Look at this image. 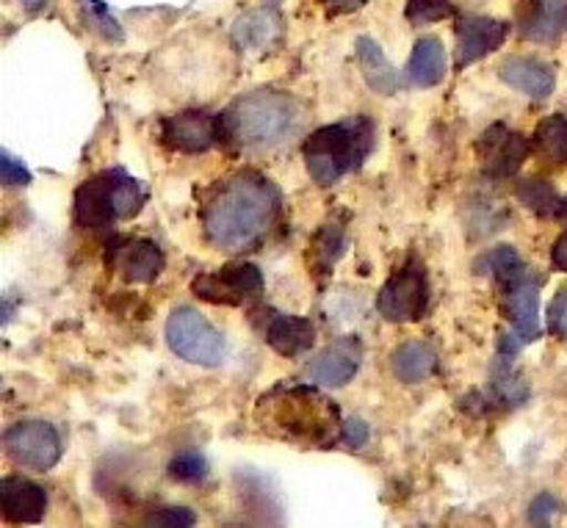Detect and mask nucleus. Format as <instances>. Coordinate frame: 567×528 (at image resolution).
Instances as JSON below:
<instances>
[{
    "label": "nucleus",
    "mask_w": 567,
    "mask_h": 528,
    "mask_svg": "<svg viewBox=\"0 0 567 528\" xmlns=\"http://www.w3.org/2000/svg\"><path fill=\"white\" fill-rule=\"evenodd\" d=\"M280 214V191L258 172L227 177L203 208L205 238L221 252H244L264 241Z\"/></svg>",
    "instance_id": "nucleus-1"
},
{
    "label": "nucleus",
    "mask_w": 567,
    "mask_h": 528,
    "mask_svg": "<svg viewBox=\"0 0 567 528\" xmlns=\"http://www.w3.org/2000/svg\"><path fill=\"white\" fill-rule=\"evenodd\" d=\"M260 429L299 446L327 448L343 432L341 413L313 385H277L255 407Z\"/></svg>",
    "instance_id": "nucleus-2"
},
{
    "label": "nucleus",
    "mask_w": 567,
    "mask_h": 528,
    "mask_svg": "<svg viewBox=\"0 0 567 528\" xmlns=\"http://www.w3.org/2000/svg\"><path fill=\"white\" fill-rule=\"evenodd\" d=\"M302 122V108L286 92H252L221 114L225 142L241 149H269L286 142Z\"/></svg>",
    "instance_id": "nucleus-3"
},
{
    "label": "nucleus",
    "mask_w": 567,
    "mask_h": 528,
    "mask_svg": "<svg viewBox=\"0 0 567 528\" xmlns=\"http://www.w3.org/2000/svg\"><path fill=\"white\" fill-rule=\"evenodd\" d=\"M377 142V125L369 116L324 125L302 144L305 166L319 186H336L343 175L360 169Z\"/></svg>",
    "instance_id": "nucleus-4"
},
{
    "label": "nucleus",
    "mask_w": 567,
    "mask_h": 528,
    "mask_svg": "<svg viewBox=\"0 0 567 528\" xmlns=\"http://www.w3.org/2000/svg\"><path fill=\"white\" fill-rule=\"evenodd\" d=\"M144 191L125 172H103L83 183L75 194V221L83 227H105L111 221L133 219L142 210Z\"/></svg>",
    "instance_id": "nucleus-5"
},
{
    "label": "nucleus",
    "mask_w": 567,
    "mask_h": 528,
    "mask_svg": "<svg viewBox=\"0 0 567 528\" xmlns=\"http://www.w3.org/2000/svg\"><path fill=\"white\" fill-rule=\"evenodd\" d=\"M166 343L181 360L214 369L225 358V335L194 308H177L166 319Z\"/></svg>",
    "instance_id": "nucleus-6"
},
{
    "label": "nucleus",
    "mask_w": 567,
    "mask_h": 528,
    "mask_svg": "<svg viewBox=\"0 0 567 528\" xmlns=\"http://www.w3.org/2000/svg\"><path fill=\"white\" fill-rule=\"evenodd\" d=\"M377 310L393 324H413L424 319L430 310V277L419 258H410L388 277L377 293Z\"/></svg>",
    "instance_id": "nucleus-7"
},
{
    "label": "nucleus",
    "mask_w": 567,
    "mask_h": 528,
    "mask_svg": "<svg viewBox=\"0 0 567 528\" xmlns=\"http://www.w3.org/2000/svg\"><path fill=\"white\" fill-rule=\"evenodd\" d=\"M192 291L210 304L244 308L264 293V275L252 263H227L219 271L199 275L192 282Z\"/></svg>",
    "instance_id": "nucleus-8"
},
{
    "label": "nucleus",
    "mask_w": 567,
    "mask_h": 528,
    "mask_svg": "<svg viewBox=\"0 0 567 528\" xmlns=\"http://www.w3.org/2000/svg\"><path fill=\"white\" fill-rule=\"evenodd\" d=\"M3 446L17 465L37 470V474L55 468V463L61 459V435L53 424H44V421L11 424L3 435Z\"/></svg>",
    "instance_id": "nucleus-9"
},
{
    "label": "nucleus",
    "mask_w": 567,
    "mask_h": 528,
    "mask_svg": "<svg viewBox=\"0 0 567 528\" xmlns=\"http://www.w3.org/2000/svg\"><path fill=\"white\" fill-rule=\"evenodd\" d=\"M161 138L175 153H208L214 144L225 142L221 116L205 114V111H183V114L166 116L161 122Z\"/></svg>",
    "instance_id": "nucleus-10"
},
{
    "label": "nucleus",
    "mask_w": 567,
    "mask_h": 528,
    "mask_svg": "<svg viewBox=\"0 0 567 528\" xmlns=\"http://www.w3.org/2000/svg\"><path fill=\"white\" fill-rule=\"evenodd\" d=\"M529 155V142L518 131H509L507 125H493L480 138V158L485 166V175L509 177L524 166Z\"/></svg>",
    "instance_id": "nucleus-11"
},
{
    "label": "nucleus",
    "mask_w": 567,
    "mask_h": 528,
    "mask_svg": "<svg viewBox=\"0 0 567 528\" xmlns=\"http://www.w3.org/2000/svg\"><path fill=\"white\" fill-rule=\"evenodd\" d=\"M363 363V343L360 338H341L332 346H327L319 358L310 360L308 376L310 382L321 387H343L354 380Z\"/></svg>",
    "instance_id": "nucleus-12"
},
{
    "label": "nucleus",
    "mask_w": 567,
    "mask_h": 528,
    "mask_svg": "<svg viewBox=\"0 0 567 528\" xmlns=\"http://www.w3.org/2000/svg\"><path fill=\"white\" fill-rule=\"evenodd\" d=\"M509 25L496 17L468 14L457 22V66H468L496 53L507 42Z\"/></svg>",
    "instance_id": "nucleus-13"
},
{
    "label": "nucleus",
    "mask_w": 567,
    "mask_h": 528,
    "mask_svg": "<svg viewBox=\"0 0 567 528\" xmlns=\"http://www.w3.org/2000/svg\"><path fill=\"white\" fill-rule=\"evenodd\" d=\"M164 263V252L150 238H120L111 249V266L127 282H153Z\"/></svg>",
    "instance_id": "nucleus-14"
},
{
    "label": "nucleus",
    "mask_w": 567,
    "mask_h": 528,
    "mask_svg": "<svg viewBox=\"0 0 567 528\" xmlns=\"http://www.w3.org/2000/svg\"><path fill=\"white\" fill-rule=\"evenodd\" d=\"M507 299V313L513 319V332L524 343L540 338V277L526 271L518 282L502 288Z\"/></svg>",
    "instance_id": "nucleus-15"
},
{
    "label": "nucleus",
    "mask_w": 567,
    "mask_h": 528,
    "mask_svg": "<svg viewBox=\"0 0 567 528\" xmlns=\"http://www.w3.org/2000/svg\"><path fill=\"white\" fill-rule=\"evenodd\" d=\"M515 22L524 39L557 42L567 33V0H524Z\"/></svg>",
    "instance_id": "nucleus-16"
},
{
    "label": "nucleus",
    "mask_w": 567,
    "mask_h": 528,
    "mask_svg": "<svg viewBox=\"0 0 567 528\" xmlns=\"http://www.w3.org/2000/svg\"><path fill=\"white\" fill-rule=\"evenodd\" d=\"M0 509L6 524H39L48 509V496L39 485L22 476H3L0 479Z\"/></svg>",
    "instance_id": "nucleus-17"
},
{
    "label": "nucleus",
    "mask_w": 567,
    "mask_h": 528,
    "mask_svg": "<svg viewBox=\"0 0 567 528\" xmlns=\"http://www.w3.org/2000/svg\"><path fill=\"white\" fill-rule=\"evenodd\" d=\"M498 75L507 86L518 89L520 94L535 100H546L554 92V83H557L551 64L535 59V55H509L498 66Z\"/></svg>",
    "instance_id": "nucleus-18"
},
{
    "label": "nucleus",
    "mask_w": 567,
    "mask_h": 528,
    "mask_svg": "<svg viewBox=\"0 0 567 528\" xmlns=\"http://www.w3.org/2000/svg\"><path fill=\"white\" fill-rule=\"evenodd\" d=\"M280 14L271 6H260V9H252L244 17H238L236 25H233V42L244 53H264V50H269L280 39Z\"/></svg>",
    "instance_id": "nucleus-19"
},
{
    "label": "nucleus",
    "mask_w": 567,
    "mask_h": 528,
    "mask_svg": "<svg viewBox=\"0 0 567 528\" xmlns=\"http://www.w3.org/2000/svg\"><path fill=\"white\" fill-rule=\"evenodd\" d=\"M266 343L282 358H299L313 349L316 327L302 315H271L269 327H266Z\"/></svg>",
    "instance_id": "nucleus-20"
},
{
    "label": "nucleus",
    "mask_w": 567,
    "mask_h": 528,
    "mask_svg": "<svg viewBox=\"0 0 567 528\" xmlns=\"http://www.w3.org/2000/svg\"><path fill=\"white\" fill-rule=\"evenodd\" d=\"M446 48L437 37H421L408 61V83L413 89H432L446 77Z\"/></svg>",
    "instance_id": "nucleus-21"
},
{
    "label": "nucleus",
    "mask_w": 567,
    "mask_h": 528,
    "mask_svg": "<svg viewBox=\"0 0 567 528\" xmlns=\"http://www.w3.org/2000/svg\"><path fill=\"white\" fill-rule=\"evenodd\" d=\"M354 53H358V64L360 70H363L365 83H369L377 94H396L399 72L393 70V64L388 61L385 50L380 48L377 39L360 37L358 42H354Z\"/></svg>",
    "instance_id": "nucleus-22"
},
{
    "label": "nucleus",
    "mask_w": 567,
    "mask_h": 528,
    "mask_svg": "<svg viewBox=\"0 0 567 528\" xmlns=\"http://www.w3.org/2000/svg\"><path fill=\"white\" fill-rule=\"evenodd\" d=\"M391 369L396 374V380L408 382V385H421V382L430 380L437 369V354L432 352V346L421 341H408L402 346L393 349L391 354Z\"/></svg>",
    "instance_id": "nucleus-23"
},
{
    "label": "nucleus",
    "mask_w": 567,
    "mask_h": 528,
    "mask_svg": "<svg viewBox=\"0 0 567 528\" xmlns=\"http://www.w3.org/2000/svg\"><path fill=\"white\" fill-rule=\"evenodd\" d=\"M476 269L487 271V275H491L502 288L513 286V282H518L520 277L529 271L524 266V260H520V255L515 252L513 247H507V244H504V247L491 249L487 255H482V260L476 263Z\"/></svg>",
    "instance_id": "nucleus-24"
},
{
    "label": "nucleus",
    "mask_w": 567,
    "mask_h": 528,
    "mask_svg": "<svg viewBox=\"0 0 567 528\" xmlns=\"http://www.w3.org/2000/svg\"><path fill=\"white\" fill-rule=\"evenodd\" d=\"M518 199L529 210H535L537 216H546V219H554V216L567 214V203L548 186L546 180H524L518 183Z\"/></svg>",
    "instance_id": "nucleus-25"
},
{
    "label": "nucleus",
    "mask_w": 567,
    "mask_h": 528,
    "mask_svg": "<svg viewBox=\"0 0 567 528\" xmlns=\"http://www.w3.org/2000/svg\"><path fill=\"white\" fill-rule=\"evenodd\" d=\"M535 147L554 164H567V116L551 114L537 125Z\"/></svg>",
    "instance_id": "nucleus-26"
},
{
    "label": "nucleus",
    "mask_w": 567,
    "mask_h": 528,
    "mask_svg": "<svg viewBox=\"0 0 567 528\" xmlns=\"http://www.w3.org/2000/svg\"><path fill=\"white\" fill-rule=\"evenodd\" d=\"M347 252V230L338 221H330V225L321 227V232L316 236L313 247V260L321 271H330L332 266L341 260V255Z\"/></svg>",
    "instance_id": "nucleus-27"
},
{
    "label": "nucleus",
    "mask_w": 567,
    "mask_h": 528,
    "mask_svg": "<svg viewBox=\"0 0 567 528\" xmlns=\"http://www.w3.org/2000/svg\"><path fill=\"white\" fill-rule=\"evenodd\" d=\"M169 476L183 485H199L208 479V463L199 452H181L177 457H172Z\"/></svg>",
    "instance_id": "nucleus-28"
},
{
    "label": "nucleus",
    "mask_w": 567,
    "mask_h": 528,
    "mask_svg": "<svg viewBox=\"0 0 567 528\" xmlns=\"http://www.w3.org/2000/svg\"><path fill=\"white\" fill-rule=\"evenodd\" d=\"M454 14L452 0H408V20L413 25H432Z\"/></svg>",
    "instance_id": "nucleus-29"
},
{
    "label": "nucleus",
    "mask_w": 567,
    "mask_h": 528,
    "mask_svg": "<svg viewBox=\"0 0 567 528\" xmlns=\"http://www.w3.org/2000/svg\"><path fill=\"white\" fill-rule=\"evenodd\" d=\"M197 524V515L188 507H161L147 518V526H166V528H188Z\"/></svg>",
    "instance_id": "nucleus-30"
},
{
    "label": "nucleus",
    "mask_w": 567,
    "mask_h": 528,
    "mask_svg": "<svg viewBox=\"0 0 567 528\" xmlns=\"http://www.w3.org/2000/svg\"><path fill=\"white\" fill-rule=\"evenodd\" d=\"M86 3V11L92 14V20L97 22V28L103 31L105 39H114V42H122V31H120V22L114 20L109 9H105L100 0H83Z\"/></svg>",
    "instance_id": "nucleus-31"
},
{
    "label": "nucleus",
    "mask_w": 567,
    "mask_h": 528,
    "mask_svg": "<svg viewBox=\"0 0 567 528\" xmlns=\"http://www.w3.org/2000/svg\"><path fill=\"white\" fill-rule=\"evenodd\" d=\"M559 513V501L551 496V493H543L532 501L529 507V524L532 526H548L554 520V515Z\"/></svg>",
    "instance_id": "nucleus-32"
},
{
    "label": "nucleus",
    "mask_w": 567,
    "mask_h": 528,
    "mask_svg": "<svg viewBox=\"0 0 567 528\" xmlns=\"http://www.w3.org/2000/svg\"><path fill=\"white\" fill-rule=\"evenodd\" d=\"M0 175H3L6 186H28L31 183V172L9 153L0 155Z\"/></svg>",
    "instance_id": "nucleus-33"
},
{
    "label": "nucleus",
    "mask_w": 567,
    "mask_h": 528,
    "mask_svg": "<svg viewBox=\"0 0 567 528\" xmlns=\"http://www.w3.org/2000/svg\"><path fill=\"white\" fill-rule=\"evenodd\" d=\"M548 330H551L554 335L567 338V291L557 293L551 308H548Z\"/></svg>",
    "instance_id": "nucleus-34"
},
{
    "label": "nucleus",
    "mask_w": 567,
    "mask_h": 528,
    "mask_svg": "<svg viewBox=\"0 0 567 528\" xmlns=\"http://www.w3.org/2000/svg\"><path fill=\"white\" fill-rule=\"evenodd\" d=\"M343 443L352 448H360L369 443V424H363L360 418H349L343 421V432H341Z\"/></svg>",
    "instance_id": "nucleus-35"
},
{
    "label": "nucleus",
    "mask_w": 567,
    "mask_h": 528,
    "mask_svg": "<svg viewBox=\"0 0 567 528\" xmlns=\"http://www.w3.org/2000/svg\"><path fill=\"white\" fill-rule=\"evenodd\" d=\"M551 266L557 271H565L567 275V230L563 232V236L557 238V244H554L551 249Z\"/></svg>",
    "instance_id": "nucleus-36"
},
{
    "label": "nucleus",
    "mask_w": 567,
    "mask_h": 528,
    "mask_svg": "<svg viewBox=\"0 0 567 528\" xmlns=\"http://www.w3.org/2000/svg\"><path fill=\"white\" fill-rule=\"evenodd\" d=\"M319 3H327L330 6L332 11H352V9H358V6H363L365 0H319Z\"/></svg>",
    "instance_id": "nucleus-37"
},
{
    "label": "nucleus",
    "mask_w": 567,
    "mask_h": 528,
    "mask_svg": "<svg viewBox=\"0 0 567 528\" xmlns=\"http://www.w3.org/2000/svg\"><path fill=\"white\" fill-rule=\"evenodd\" d=\"M20 3L25 6V11H39L44 3H48V0H20Z\"/></svg>",
    "instance_id": "nucleus-38"
}]
</instances>
